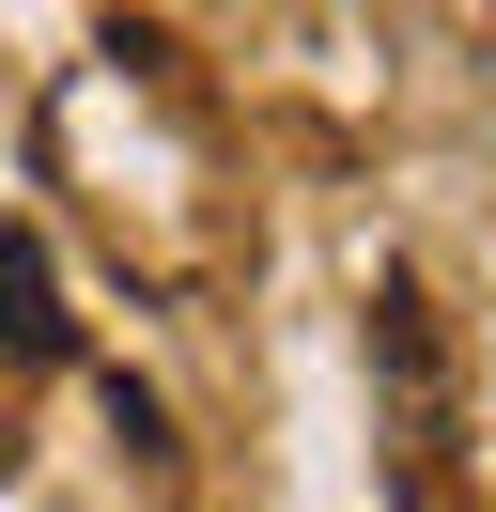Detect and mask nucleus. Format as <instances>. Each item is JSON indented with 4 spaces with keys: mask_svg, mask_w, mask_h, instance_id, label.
<instances>
[{
    "mask_svg": "<svg viewBox=\"0 0 496 512\" xmlns=\"http://www.w3.org/2000/svg\"><path fill=\"white\" fill-rule=\"evenodd\" d=\"M372 388H388L403 481H434V466H450V342H434V295H419V280L372 295Z\"/></svg>",
    "mask_w": 496,
    "mask_h": 512,
    "instance_id": "1",
    "label": "nucleus"
},
{
    "mask_svg": "<svg viewBox=\"0 0 496 512\" xmlns=\"http://www.w3.org/2000/svg\"><path fill=\"white\" fill-rule=\"evenodd\" d=\"M0 481H16V435H0Z\"/></svg>",
    "mask_w": 496,
    "mask_h": 512,
    "instance_id": "3",
    "label": "nucleus"
},
{
    "mask_svg": "<svg viewBox=\"0 0 496 512\" xmlns=\"http://www.w3.org/2000/svg\"><path fill=\"white\" fill-rule=\"evenodd\" d=\"M47 357H78L62 264H47V233H0V373H47Z\"/></svg>",
    "mask_w": 496,
    "mask_h": 512,
    "instance_id": "2",
    "label": "nucleus"
}]
</instances>
